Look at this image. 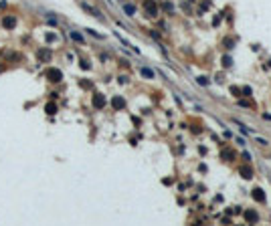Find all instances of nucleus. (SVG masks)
Wrapping results in <instances>:
<instances>
[{
	"label": "nucleus",
	"instance_id": "obj_2",
	"mask_svg": "<svg viewBox=\"0 0 271 226\" xmlns=\"http://www.w3.org/2000/svg\"><path fill=\"white\" fill-rule=\"evenodd\" d=\"M47 79H49V81H53V83H59L61 79H63V73L59 71V69H49V71H47Z\"/></svg>",
	"mask_w": 271,
	"mask_h": 226
},
{
	"label": "nucleus",
	"instance_id": "obj_20",
	"mask_svg": "<svg viewBox=\"0 0 271 226\" xmlns=\"http://www.w3.org/2000/svg\"><path fill=\"white\" fill-rule=\"evenodd\" d=\"M79 65H81V67H83V69H89V67H91V65H89V63H87V61H81V63H79Z\"/></svg>",
	"mask_w": 271,
	"mask_h": 226
},
{
	"label": "nucleus",
	"instance_id": "obj_18",
	"mask_svg": "<svg viewBox=\"0 0 271 226\" xmlns=\"http://www.w3.org/2000/svg\"><path fill=\"white\" fill-rule=\"evenodd\" d=\"M233 44H235V43H233L231 39H227V40H225V48H233Z\"/></svg>",
	"mask_w": 271,
	"mask_h": 226
},
{
	"label": "nucleus",
	"instance_id": "obj_7",
	"mask_svg": "<svg viewBox=\"0 0 271 226\" xmlns=\"http://www.w3.org/2000/svg\"><path fill=\"white\" fill-rule=\"evenodd\" d=\"M112 105H113V109H124V107H126V99H124V97H113Z\"/></svg>",
	"mask_w": 271,
	"mask_h": 226
},
{
	"label": "nucleus",
	"instance_id": "obj_8",
	"mask_svg": "<svg viewBox=\"0 0 271 226\" xmlns=\"http://www.w3.org/2000/svg\"><path fill=\"white\" fill-rule=\"evenodd\" d=\"M253 198H255L257 202H265V192H263L261 188H255L253 190Z\"/></svg>",
	"mask_w": 271,
	"mask_h": 226
},
{
	"label": "nucleus",
	"instance_id": "obj_15",
	"mask_svg": "<svg viewBox=\"0 0 271 226\" xmlns=\"http://www.w3.org/2000/svg\"><path fill=\"white\" fill-rule=\"evenodd\" d=\"M223 65H225V67H231V65H233V59L231 57H229V55H227V57H223Z\"/></svg>",
	"mask_w": 271,
	"mask_h": 226
},
{
	"label": "nucleus",
	"instance_id": "obj_4",
	"mask_svg": "<svg viewBox=\"0 0 271 226\" xmlns=\"http://www.w3.org/2000/svg\"><path fill=\"white\" fill-rule=\"evenodd\" d=\"M2 26H4V29H14L16 26V16H12V14H8V16H4V18H2Z\"/></svg>",
	"mask_w": 271,
	"mask_h": 226
},
{
	"label": "nucleus",
	"instance_id": "obj_9",
	"mask_svg": "<svg viewBox=\"0 0 271 226\" xmlns=\"http://www.w3.org/2000/svg\"><path fill=\"white\" fill-rule=\"evenodd\" d=\"M245 218H247L249 222H253V224H255V222L259 220V214H257L255 210H249V212H245Z\"/></svg>",
	"mask_w": 271,
	"mask_h": 226
},
{
	"label": "nucleus",
	"instance_id": "obj_13",
	"mask_svg": "<svg viewBox=\"0 0 271 226\" xmlns=\"http://www.w3.org/2000/svg\"><path fill=\"white\" fill-rule=\"evenodd\" d=\"M124 10H126L128 16H134L136 14V6H132V4H126V6H124Z\"/></svg>",
	"mask_w": 271,
	"mask_h": 226
},
{
	"label": "nucleus",
	"instance_id": "obj_21",
	"mask_svg": "<svg viewBox=\"0 0 271 226\" xmlns=\"http://www.w3.org/2000/svg\"><path fill=\"white\" fill-rule=\"evenodd\" d=\"M221 155H223V158H231L233 154H231V151H227V149H225V151H223V154H221Z\"/></svg>",
	"mask_w": 271,
	"mask_h": 226
},
{
	"label": "nucleus",
	"instance_id": "obj_5",
	"mask_svg": "<svg viewBox=\"0 0 271 226\" xmlns=\"http://www.w3.org/2000/svg\"><path fill=\"white\" fill-rule=\"evenodd\" d=\"M81 8H83V10H87L89 14H91V16H95V18H101V12H99L97 8H93L91 4H87V2H81Z\"/></svg>",
	"mask_w": 271,
	"mask_h": 226
},
{
	"label": "nucleus",
	"instance_id": "obj_14",
	"mask_svg": "<svg viewBox=\"0 0 271 226\" xmlns=\"http://www.w3.org/2000/svg\"><path fill=\"white\" fill-rule=\"evenodd\" d=\"M71 39L77 40V43H83V34H79L77 30H71Z\"/></svg>",
	"mask_w": 271,
	"mask_h": 226
},
{
	"label": "nucleus",
	"instance_id": "obj_3",
	"mask_svg": "<svg viewBox=\"0 0 271 226\" xmlns=\"http://www.w3.org/2000/svg\"><path fill=\"white\" fill-rule=\"evenodd\" d=\"M37 57H39L41 63H49L51 57H53V53H51L49 48H39V51H37Z\"/></svg>",
	"mask_w": 271,
	"mask_h": 226
},
{
	"label": "nucleus",
	"instance_id": "obj_1",
	"mask_svg": "<svg viewBox=\"0 0 271 226\" xmlns=\"http://www.w3.org/2000/svg\"><path fill=\"white\" fill-rule=\"evenodd\" d=\"M144 8H146V14H148V16H156V14H158V6H156L154 0H146Z\"/></svg>",
	"mask_w": 271,
	"mask_h": 226
},
{
	"label": "nucleus",
	"instance_id": "obj_10",
	"mask_svg": "<svg viewBox=\"0 0 271 226\" xmlns=\"http://www.w3.org/2000/svg\"><path fill=\"white\" fill-rule=\"evenodd\" d=\"M45 111H47V115H55V113H57V105H55V103H47V105H45Z\"/></svg>",
	"mask_w": 271,
	"mask_h": 226
},
{
	"label": "nucleus",
	"instance_id": "obj_11",
	"mask_svg": "<svg viewBox=\"0 0 271 226\" xmlns=\"http://www.w3.org/2000/svg\"><path fill=\"white\" fill-rule=\"evenodd\" d=\"M239 172H241V176H243V178H253V172H251V168H241V170H239Z\"/></svg>",
	"mask_w": 271,
	"mask_h": 226
},
{
	"label": "nucleus",
	"instance_id": "obj_6",
	"mask_svg": "<svg viewBox=\"0 0 271 226\" xmlns=\"http://www.w3.org/2000/svg\"><path fill=\"white\" fill-rule=\"evenodd\" d=\"M103 105H105V97H103L101 93H95V95H93V107L101 109Z\"/></svg>",
	"mask_w": 271,
	"mask_h": 226
},
{
	"label": "nucleus",
	"instance_id": "obj_12",
	"mask_svg": "<svg viewBox=\"0 0 271 226\" xmlns=\"http://www.w3.org/2000/svg\"><path fill=\"white\" fill-rule=\"evenodd\" d=\"M140 73H142V75H144L146 79H154V71H152V69H146V67H144V69H142Z\"/></svg>",
	"mask_w": 271,
	"mask_h": 226
},
{
	"label": "nucleus",
	"instance_id": "obj_19",
	"mask_svg": "<svg viewBox=\"0 0 271 226\" xmlns=\"http://www.w3.org/2000/svg\"><path fill=\"white\" fill-rule=\"evenodd\" d=\"M231 93H233V95H237V97H239V93H241V89H239V87H233V89H231Z\"/></svg>",
	"mask_w": 271,
	"mask_h": 226
},
{
	"label": "nucleus",
	"instance_id": "obj_16",
	"mask_svg": "<svg viewBox=\"0 0 271 226\" xmlns=\"http://www.w3.org/2000/svg\"><path fill=\"white\" fill-rule=\"evenodd\" d=\"M164 10H166V12H172V10H174V6L170 4V2H164Z\"/></svg>",
	"mask_w": 271,
	"mask_h": 226
},
{
	"label": "nucleus",
	"instance_id": "obj_17",
	"mask_svg": "<svg viewBox=\"0 0 271 226\" xmlns=\"http://www.w3.org/2000/svg\"><path fill=\"white\" fill-rule=\"evenodd\" d=\"M196 81H198V85H206V83H208V79H206V77H198Z\"/></svg>",
	"mask_w": 271,
	"mask_h": 226
}]
</instances>
